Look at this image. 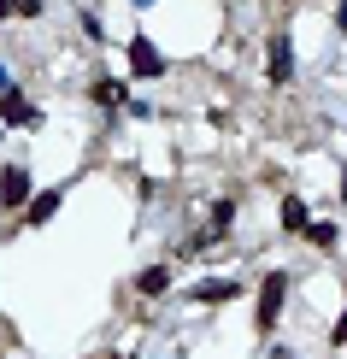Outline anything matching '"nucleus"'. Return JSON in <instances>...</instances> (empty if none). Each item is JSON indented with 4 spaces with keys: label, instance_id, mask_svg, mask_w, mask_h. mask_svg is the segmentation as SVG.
Returning <instances> with one entry per match:
<instances>
[{
    "label": "nucleus",
    "instance_id": "obj_1",
    "mask_svg": "<svg viewBox=\"0 0 347 359\" xmlns=\"http://www.w3.org/2000/svg\"><path fill=\"white\" fill-rule=\"evenodd\" d=\"M265 77L277 83V88L294 77V41H289V29H277V36H271V48H265Z\"/></svg>",
    "mask_w": 347,
    "mask_h": 359
},
{
    "label": "nucleus",
    "instance_id": "obj_2",
    "mask_svg": "<svg viewBox=\"0 0 347 359\" xmlns=\"http://www.w3.org/2000/svg\"><path fill=\"white\" fill-rule=\"evenodd\" d=\"M0 118H6L12 130H36V124H41V107H29V95L12 83L6 95H0Z\"/></svg>",
    "mask_w": 347,
    "mask_h": 359
},
{
    "label": "nucleus",
    "instance_id": "obj_3",
    "mask_svg": "<svg viewBox=\"0 0 347 359\" xmlns=\"http://www.w3.org/2000/svg\"><path fill=\"white\" fill-rule=\"evenodd\" d=\"M0 206L6 212L29 206V165H0Z\"/></svg>",
    "mask_w": 347,
    "mask_h": 359
},
{
    "label": "nucleus",
    "instance_id": "obj_4",
    "mask_svg": "<svg viewBox=\"0 0 347 359\" xmlns=\"http://www.w3.org/2000/svg\"><path fill=\"white\" fill-rule=\"evenodd\" d=\"M283 294H289V271H271L265 289H259V330H271L283 318Z\"/></svg>",
    "mask_w": 347,
    "mask_h": 359
},
{
    "label": "nucleus",
    "instance_id": "obj_5",
    "mask_svg": "<svg viewBox=\"0 0 347 359\" xmlns=\"http://www.w3.org/2000/svg\"><path fill=\"white\" fill-rule=\"evenodd\" d=\"M130 77H165V59H159V48L142 36V29L130 36Z\"/></svg>",
    "mask_w": 347,
    "mask_h": 359
},
{
    "label": "nucleus",
    "instance_id": "obj_6",
    "mask_svg": "<svg viewBox=\"0 0 347 359\" xmlns=\"http://www.w3.org/2000/svg\"><path fill=\"white\" fill-rule=\"evenodd\" d=\"M236 294H241V283H230V277H206V283H194V289H189V301L218 306V301H236Z\"/></svg>",
    "mask_w": 347,
    "mask_h": 359
},
{
    "label": "nucleus",
    "instance_id": "obj_7",
    "mask_svg": "<svg viewBox=\"0 0 347 359\" xmlns=\"http://www.w3.org/2000/svg\"><path fill=\"white\" fill-rule=\"evenodd\" d=\"M306 224H312L306 201H300V194H283V230H289V236H306Z\"/></svg>",
    "mask_w": 347,
    "mask_h": 359
},
{
    "label": "nucleus",
    "instance_id": "obj_8",
    "mask_svg": "<svg viewBox=\"0 0 347 359\" xmlns=\"http://www.w3.org/2000/svg\"><path fill=\"white\" fill-rule=\"evenodd\" d=\"M230 224H236V201H218V206H212V224H206V236H194V248H206L212 236L230 230Z\"/></svg>",
    "mask_w": 347,
    "mask_h": 359
},
{
    "label": "nucleus",
    "instance_id": "obj_9",
    "mask_svg": "<svg viewBox=\"0 0 347 359\" xmlns=\"http://www.w3.org/2000/svg\"><path fill=\"white\" fill-rule=\"evenodd\" d=\"M135 289H142V294H165V289H171V265H147V271L135 277Z\"/></svg>",
    "mask_w": 347,
    "mask_h": 359
},
{
    "label": "nucleus",
    "instance_id": "obj_10",
    "mask_svg": "<svg viewBox=\"0 0 347 359\" xmlns=\"http://www.w3.org/2000/svg\"><path fill=\"white\" fill-rule=\"evenodd\" d=\"M59 201H65V194H59V189H48V194H36V201H29V212H24V218H29V224H48V218L59 212Z\"/></svg>",
    "mask_w": 347,
    "mask_h": 359
},
{
    "label": "nucleus",
    "instance_id": "obj_11",
    "mask_svg": "<svg viewBox=\"0 0 347 359\" xmlns=\"http://www.w3.org/2000/svg\"><path fill=\"white\" fill-rule=\"evenodd\" d=\"M88 100H95V107H118V100H124V83H112V77H100L95 88H88Z\"/></svg>",
    "mask_w": 347,
    "mask_h": 359
},
{
    "label": "nucleus",
    "instance_id": "obj_12",
    "mask_svg": "<svg viewBox=\"0 0 347 359\" xmlns=\"http://www.w3.org/2000/svg\"><path fill=\"white\" fill-rule=\"evenodd\" d=\"M306 236H312L318 248H329V242H336V224H306Z\"/></svg>",
    "mask_w": 347,
    "mask_h": 359
},
{
    "label": "nucleus",
    "instance_id": "obj_13",
    "mask_svg": "<svg viewBox=\"0 0 347 359\" xmlns=\"http://www.w3.org/2000/svg\"><path fill=\"white\" fill-rule=\"evenodd\" d=\"M12 18H41V0H12Z\"/></svg>",
    "mask_w": 347,
    "mask_h": 359
},
{
    "label": "nucleus",
    "instance_id": "obj_14",
    "mask_svg": "<svg viewBox=\"0 0 347 359\" xmlns=\"http://www.w3.org/2000/svg\"><path fill=\"white\" fill-rule=\"evenodd\" d=\"M329 341H336V348H347V312L336 318V330H329Z\"/></svg>",
    "mask_w": 347,
    "mask_h": 359
},
{
    "label": "nucleus",
    "instance_id": "obj_15",
    "mask_svg": "<svg viewBox=\"0 0 347 359\" xmlns=\"http://www.w3.org/2000/svg\"><path fill=\"white\" fill-rule=\"evenodd\" d=\"M6 88H12V71H6V59H0V95H6Z\"/></svg>",
    "mask_w": 347,
    "mask_h": 359
},
{
    "label": "nucleus",
    "instance_id": "obj_16",
    "mask_svg": "<svg viewBox=\"0 0 347 359\" xmlns=\"http://www.w3.org/2000/svg\"><path fill=\"white\" fill-rule=\"evenodd\" d=\"M0 18H12V0H0Z\"/></svg>",
    "mask_w": 347,
    "mask_h": 359
},
{
    "label": "nucleus",
    "instance_id": "obj_17",
    "mask_svg": "<svg viewBox=\"0 0 347 359\" xmlns=\"http://www.w3.org/2000/svg\"><path fill=\"white\" fill-rule=\"evenodd\" d=\"M341 201H347V165H341Z\"/></svg>",
    "mask_w": 347,
    "mask_h": 359
},
{
    "label": "nucleus",
    "instance_id": "obj_18",
    "mask_svg": "<svg viewBox=\"0 0 347 359\" xmlns=\"http://www.w3.org/2000/svg\"><path fill=\"white\" fill-rule=\"evenodd\" d=\"M341 36H347V6H341Z\"/></svg>",
    "mask_w": 347,
    "mask_h": 359
},
{
    "label": "nucleus",
    "instance_id": "obj_19",
    "mask_svg": "<svg viewBox=\"0 0 347 359\" xmlns=\"http://www.w3.org/2000/svg\"><path fill=\"white\" fill-rule=\"evenodd\" d=\"M135 6H154V0H135Z\"/></svg>",
    "mask_w": 347,
    "mask_h": 359
}]
</instances>
